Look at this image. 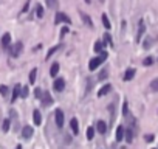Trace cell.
I'll return each instance as SVG.
<instances>
[{
    "instance_id": "obj_1",
    "label": "cell",
    "mask_w": 158,
    "mask_h": 149,
    "mask_svg": "<svg viewBox=\"0 0 158 149\" xmlns=\"http://www.w3.org/2000/svg\"><path fill=\"white\" fill-rule=\"evenodd\" d=\"M106 59H107V53H106V51H101V55H99L98 58H95V59L90 61V65H88V69H90L92 72L96 70V69H98V67L101 65V62H104Z\"/></svg>"
},
{
    "instance_id": "obj_2",
    "label": "cell",
    "mask_w": 158,
    "mask_h": 149,
    "mask_svg": "<svg viewBox=\"0 0 158 149\" xmlns=\"http://www.w3.org/2000/svg\"><path fill=\"white\" fill-rule=\"evenodd\" d=\"M22 50H23V44H22V42H16L12 47H9V53H11L12 58H17Z\"/></svg>"
},
{
    "instance_id": "obj_3",
    "label": "cell",
    "mask_w": 158,
    "mask_h": 149,
    "mask_svg": "<svg viewBox=\"0 0 158 149\" xmlns=\"http://www.w3.org/2000/svg\"><path fill=\"white\" fill-rule=\"evenodd\" d=\"M54 22H56V23H70L71 19L68 17L65 12H58V14H56V19H54Z\"/></svg>"
},
{
    "instance_id": "obj_4",
    "label": "cell",
    "mask_w": 158,
    "mask_h": 149,
    "mask_svg": "<svg viewBox=\"0 0 158 149\" xmlns=\"http://www.w3.org/2000/svg\"><path fill=\"white\" fill-rule=\"evenodd\" d=\"M42 104L47 107V106H51L53 104V98H51V95L48 93V92H45V93H42Z\"/></svg>"
},
{
    "instance_id": "obj_5",
    "label": "cell",
    "mask_w": 158,
    "mask_h": 149,
    "mask_svg": "<svg viewBox=\"0 0 158 149\" xmlns=\"http://www.w3.org/2000/svg\"><path fill=\"white\" fill-rule=\"evenodd\" d=\"M53 87H54V90L62 92L64 87H65V81H64L62 78H60V79H56V81H54V84H53Z\"/></svg>"
},
{
    "instance_id": "obj_6",
    "label": "cell",
    "mask_w": 158,
    "mask_h": 149,
    "mask_svg": "<svg viewBox=\"0 0 158 149\" xmlns=\"http://www.w3.org/2000/svg\"><path fill=\"white\" fill-rule=\"evenodd\" d=\"M56 124L59 127L64 126V113H62V110H60V109L56 110Z\"/></svg>"
},
{
    "instance_id": "obj_7",
    "label": "cell",
    "mask_w": 158,
    "mask_h": 149,
    "mask_svg": "<svg viewBox=\"0 0 158 149\" xmlns=\"http://www.w3.org/2000/svg\"><path fill=\"white\" fill-rule=\"evenodd\" d=\"M31 135H33V127H31V126H23L22 137H23V138H31Z\"/></svg>"
},
{
    "instance_id": "obj_8",
    "label": "cell",
    "mask_w": 158,
    "mask_h": 149,
    "mask_svg": "<svg viewBox=\"0 0 158 149\" xmlns=\"http://www.w3.org/2000/svg\"><path fill=\"white\" fill-rule=\"evenodd\" d=\"M9 44H11V34H3V37H2V47L3 48H8L9 47Z\"/></svg>"
},
{
    "instance_id": "obj_9",
    "label": "cell",
    "mask_w": 158,
    "mask_h": 149,
    "mask_svg": "<svg viewBox=\"0 0 158 149\" xmlns=\"http://www.w3.org/2000/svg\"><path fill=\"white\" fill-rule=\"evenodd\" d=\"M140 28H138V34H136V42H140V40H141V36L144 34V31H146V26H144V22H143V20H141V22H140Z\"/></svg>"
},
{
    "instance_id": "obj_10",
    "label": "cell",
    "mask_w": 158,
    "mask_h": 149,
    "mask_svg": "<svg viewBox=\"0 0 158 149\" xmlns=\"http://www.w3.org/2000/svg\"><path fill=\"white\" fill-rule=\"evenodd\" d=\"M124 126H118V129H116V141H121L124 138Z\"/></svg>"
},
{
    "instance_id": "obj_11",
    "label": "cell",
    "mask_w": 158,
    "mask_h": 149,
    "mask_svg": "<svg viewBox=\"0 0 158 149\" xmlns=\"http://www.w3.org/2000/svg\"><path fill=\"white\" fill-rule=\"evenodd\" d=\"M110 90H112V85H110V84H107V85H104V87H102V89L98 92V96H104V95L110 93Z\"/></svg>"
},
{
    "instance_id": "obj_12",
    "label": "cell",
    "mask_w": 158,
    "mask_h": 149,
    "mask_svg": "<svg viewBox=\"0 0 158 149\" xmlns=\"http://www.w3.org/2000/svg\"><path fill=\"white\" fill-rule=\"evenodd\" d=\"M33 120H34V123H36V126H39L40 123H42V117H40V112L39 110H34L33 112Z\"/></svg>"
},
{
    "instance_id": "obj_13",
    "label": "cell",
    "mask_w": 158,
    "mask_h": 149,
    "mask_svg": "<svg viewBox=\"0 0 158 149\" xmlns=\"http://www.w3.org/2000/svg\"><path fill=\"white\" fill-rule=\"evenodd\" d=\"M70 127H71V131H73V134L76 135L78 132H79V127H78V120L76 118H71V121H70Z\"/></svg>"
},
{
    "instance_id": "obj_14",
    "label": "cell",
    "mask_w": 158,
    "mask_h": 149,
    "mask_svg": "<svg viewBox=\"0 0 158 149\" xmlns=\"http://www.w3.org/2000/svg\"><path fill=\"white\" fill-rule=\"evenodd\" d=\"M81 19L84 20V22L87 23V26H90V28H93V22L90 20V17H88L87 14H84V12H81Z\"/></svg>"
},
{
    "instance_id": "obj_15",
    "label": "cell",
    "mask_w": 158,
    "mask_h": 149,
    "mask_svg": "<svg viewBox=\"0 0 158 149\" xmlns=\"http://www.w3.org/2000/svg\"><path fill=\"white\" fill-rule=\"evenodd\" d=\"M133 76H135V69H129L124 74V81H130Z\"/></svg>"
},
{
    "instance_id": "obj_16",
    "label": "cell",
    "mask_w": 158,
    "mask_h": 149,
    "mask_svg": "<svg viewBox=\"0 0 158 149\" xmlns=\"http://www.w3.org/2000/svg\"><path fill=\"white\" fill-rule=\"evenodd\" d=\"M106 131H107V124L104 123V121H98V132L106 134Z\"/></svg>"
},
{
    "instance_id": "obj_17",
    "label": "cell",
    "mask_w": 158,
    "mask_h": 149,
    "mask_svg": "<svg viewBox=\"0 0 158 149\" xmlns=\"http://www.w3.org/2000/svg\"><path fill=\"white\" fill-rule=\"evenodd\" d=\"M19 93H20V85L17 84L14 89H12V96H11V101H16L17 96H19Z\"/></svg>"
},
{
    "instance_id": "obj_18",
    "label": "cell",
    "mask_w": 158,
    "mask_h": 149,
    "mask_svg": "<svg viewBox=\"0 0 158 149\" xmlns=\"http://www.w3.org/2000/svg\"><path fill=\"white\" fill-rule=\"evenodd\" d=\"M47 5H48V8L56 9L58 5H59V0H47Z\"/></svg>"
},
{
    "instance_id": "obj_19",
    "label": "cell",
    "mask_w": 158,
    "mask_h": 149,
    "mask_svg": "<svg viewBox=\"0 0 158 149\" xmlns=\"http://www.w3.org/2000/svg\"><path fill=\"white\" fill-rule=\"evenodd\" d=\"M58 73H59V64H53L51 70H50V74L51 76H58Z\"/></svg>"
},
{
    "instance_id": "obj_20",
    "label": "cell",
    "mask_w": 158,
    "mask_h": 149,
    "mask_svg": "<svg viewBox=\"0 0 158 149\" xmlns=\"http://www.w3.org/2000/svg\"><path fill=\"white\" fill-rule=\"evenodd\" d=\"M124 134H126V140L129 141V143H132V140H133V131L132 129H127V131H124Z\"/></svg>"
},
{
    "instance_id": "obj_21",
    "label": "cell",
    "mask_w": 158,
    "mask_h": 149,
    "mask_svg": "<svg viewBox=\"0 0 158 149\" xmlns=\"http://www.w3.org/2000/svg\"><path fill=\"white\" fill-rule=\"evenodd\" d=\"M20 96H22V98H26V96H28V87H26V85H20Z\"/></svg>"
},
{
    "instance_id": "obj_22",
    "label": "cell",
    "mask_w": 158,
    "mask_h": 149,
    "mask_svg": "<svg viewBox=\"0 0 158 149\" xmlns=\"http://www.w3.org/2000/svg\"><path fill=\"white\" fill-rule=\"evenodd\" d=\"M36 76H37V70L34 69V70H31V73H30V84L36 83Z\"/></svg>"
},
{
    "instance_id": "obj_23",
    "label": "cell",
    "mask_w": 158,
    "mask_h": 149,
    "mask_svg": "<svg viewBox=\"0 0 158 149\" xmlns=\"http://www.w3.org/2000/svg\"><path fill=\"white\" fill-rule=\"evenodd\" d=\"M36 12H37V17L39 19H42L44 17V8H42V5H36Z\"/></svg>"
},
{
    "instance_id": "obj_24",
    "label": "cell",
    "mask_w": 158,
    "mask_h": 149,
    "mask_svg": "<svg viewBox=\"0 0 158 149\" xmlns=\"http://www.w3.org/2000/svg\"><path fill=\"white\" fill-rule=\"evenodd\" d=\"M102 23H104V26H106L107 30L110 28V20H108V17L106 14H102Z\"/></svg>"
},
{
    "instance_id": "obj_25",
    "label": "cell",
    "mask_w": 158,
    "mask_h": 149,
    "mask_svg": "<svg viewBox=\"0 0 158 149\" xmlns=\"http://www.w3.org/2000/svg\"><path fill=\"white\" fill-rule=\"evenodd\" d=\"M150 89H152L154 92H158V78L154 79L152 83H150Z\"/></svg>"
},
{
    "instance_id": "obj_26",
    "label": "cell",
    "mask_w": 158,
    "mask_h": 149,
    "mask_svg": "<svg viewBox=\"0 0 158 149\" xmlns=\"http://www.w3.org/2000/svg\"><path fill=\"white\" fill-rule=\"evenodd\" d=\"M93 137H95V129H93V127H88V129H87V138L92 140Z\"/></svg>"
},
{
    "instance_id": "obj_27",
    "label": "cell",
    "mask_w": 158,
    "mask_h": 149,
    "mask_svg": "<svg viewBox=\"0 0 158 149\" xmlns=\"http://www.w3.org/2000/svg\"><path fill=\"white\" fill-rule=\"evenodd\" d=\"M59 48H60V45H58V47H53V48H51L50 51H48V53H47V59H48V58H50V56H53V55H54V51H58Z\"/></svg>"
},
{
    "instance_id": "obj_28",
    "label": "cell",
    "mask_w": 158,
    "mask_h": 149,
    "mask_svg": "<svg viewBox=\"0 0 158 149\" xmlns=\"http://www.w3.org/2000/svg\"><path fill=\"white\" fill-rule=\"evenodd\" d=\"M102 47H104V45H102V42H96L95 44V51L96 53H101L102 51Z\"/></svg>"
},
{
    "instance_id": "obj_29",
    "label": "cell",
    "mask_w": 158,
    "mask_h": 149,
    "mask_svg": "<svg viewBox=\"0 0 158 149\" xmlns=\"http://www.w3.org/2000/svg\"><path fill=\"white\" fill-rule=\"evenodd\" d=\"M152 62H154V58H150V56H149V58H146V59H144V61H143V64H144V65H146V67H149V65H152Z\"/></svg>"
},
{
    "instance_id": "obj_30",
    "label": "cell",
    "mask_w": 158,
    "mask_h": 149,
    "mask_svg": "<svg viewBox=\"0 0 158 149\" xmlns=\"http://www.w3.org/2000/svg\"><path fill=\"white\" fill-rule=\"evenodd\" d=\"M9 124H11L9 120H5V121H3V132H8V131H9Z\"/></svg>"
},
{
    "instance_id": "obj_31",
    "label": "cell",
    "mask_w": 158,
    "mask_h": 149,
    "mask_svg": "<svg viewBox=\"0 0 158 149\" xmlns=\"http://www.w3.org/2000/svg\"><path fill=\"white\" fill-rule=\"evenodd\" d=\"M106 78H107V70H102V72L99 73V78H98V79H99V81H104Z\"/></svg>"
},
{
    "instance_id": "obj_32",
    "label": "cell",
    "mask_w": 158,
    "mask_h": 149,
    "mask_svg": "<svg viewBox=\"0 0 158 149\" xmlns=\"http://www.w3.org/2000/svg\"><path fill=\"white\" fill-rule=\"evenodd\" d=\"M104 44H110V45H112V37H110V34H104Z\"/></svg>"
},
{
    "instance_id": "obj_33",
    "label": "cell",
    "mask_w": 158,
    "mask_h": 149,
    "mask_svg": "<svg viewBox=\"0 0 158 149\" xmlns=\"http://www.w3.org/2000/svg\"><path fill=\"white\" fill-rule=\"evenodd\" d=\"M0 93L6 95V93H8V87H6V85H0Z\"/></svg>"
},
{
    "instance_id": "obj_34",
    "label": "cell",
    "mask_w": 158,
    "mask_h": 149,
    "mask_svg": "<svg viewBox=\"0 0 158 149\" xmlns=\"http://www.w3.org/2000/svg\"><path fill=\"white\" fill-rule=\"evenodd\" d=\"M34 96H36V98H42V90L36 89V90H34Z\"/></svg>"
},
{
    "instance_id": "obj_35",
    "label": "cell",
    "mask_w": 158,
    "mask_h": 149,
    "mask_svg": "<svg viewBox=\"0 0 158 149\" xmlns=\"http://www.w3.org/2000/svg\"><path fill=\"white\" fill-rule=\"evenodd\" d=\"M154 135H146V141H147V143H152V141H154Z\"/></svg>"
},
{
    "instance_id": "obj_36",
    "label": "cell",
    "mask_w": 158,
    "mask_h": 149,
    "mask_svg": "<svg viewBox=\"0 0 158 149\" xmlns=\"http://www.w3.org/2000/svg\"><path fill=\"white\" fill-rule=\"evenodd\" d=\"M149 40H146V42H144V47H146V48H149L150 47V44H152V40H150V37H147Z\"/></svg>"
},
{
    "instance_id": "obj_37",
    "label": "cell",
    "mask_w": 158,
    "mask_h": 149,
    "mask_svg": "<svg viewBox=\"0 0 158 149\" xmlns=\"http://www.w3.org/2000/svg\"><path fill=\"white\" fill-rule=\"evenodd\" d=\"M28 6H30V0L25 3V6H23V12H26V9H28Z\"/></svg>"
},
{
    "instance_id": "obj_38",
    "label": "cell",
    "mask_w": 158,
    "mask_h": 149,
    "mask_svg": "<svg viewBox=\"0 0 158 149\" xmlns=\"http://www.w3.org/2000/svg\"><path fill=\"white\" fill-rule=\"evenodd\" d=\"M16 149H22V146H20V145H19V146H17V148H16Z\"/></svg>"
},
{
    "instance_id": "obj_39",
    "label": "cell",
    "mask_w": 158,
    "mask_h": 149,
    "mask_svg": "<svg viewBox=\"0 0 158 149\" xmlns=\"http://www.w3.org/2000/svg\"><path fill=\"white\" fill-rule=\"evenodd\" d=\"M85 2H87V3H90V0H85Z\"/></svg>"
},
{
    "instance_id": "obj_40",
    "label": "cell",
    "mask_w": 158,
    "mask_h": 149,
    "mask_svg": "<svg viewBox=\"0 0 158 149\" xmlns=\"http://www.w3.org/2000/svg\"><path fill=\"white\" fill-rule=\"evenodd\" d=\"M99 2H104V0H99Z\"/></svg>"
}]
</instances>
